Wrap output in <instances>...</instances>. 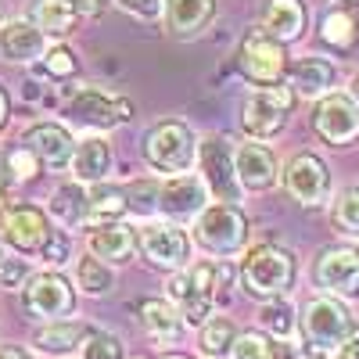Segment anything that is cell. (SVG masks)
<instances>
[{
    "label": "cell",
    "instance_id": "cell-21",
    "mask_svg": "<svg viewBox=\"0 0 359 359\" xmlns=\"http://www.w3.org/2000/svg\"><path fill=\"white\" fill-rule=\"evenodd\" d=\"M165 294H169V302L180 309L184 323L201 327L208 316H212L216 298L194 287V280H191V273H187V266H184V269H176V273H169V280H165Z\"/></svg>",
    "mask_w": 359,
    "mask_h": 359
},
{
    "label": "cell",
    "instance_id": "cell-3",
    "mask_svg": "<svg viewBox=\"0 0 359 359\" xmlns=\"http://www.w3.org/2000/svg\"><path fill=\"white\" fill-rule=\"evenodd\" d=\"M194 155H198L194 130L187 123H180V118H162V123H155L144 133V158L155 172L180 176L194 165Z\"/></svg>",
    "mask_w": 359,
    "mask_h": 359
},
{
    "label": "cell",
    "instance_id": "cell-30",
    "mask_svg": "<svg viewBox=\"0 0 359 359\" xmlns=\"http://www.w3.org/2000/svg\"><path fill=\"white\" fill-rule=\"evenodd\" d=\"M50 216L62 223V230H76L86 226V191L83 184H65L50 198Z\"/></svg>",
    "mask_w": 359,
    "mask_h": 359
},
{
    "label": "cell",
    "instance_id": "cell-47",
    "mask_svg": "<svg viewBox=\"0 0 359 359\" xmlns=\"http://www.w3.org/2000/svg\"><path fill=\"white\" fill-rule=\"evenodd\" d=\"M348 101L359 108V72H355V76H352V83H348Z\"/></svg>",
    "mask_w": 359,
    "mask_h": 359
},
{
    "label": "cell",
    "instance_id": "cell-5",
    "mask_svg": "<svg viewBox=\"0 0 359 359\" xmlns=\"http://www.w3.org/2000/svg\"><path fill=\"white\" fill-rule=\"evenodd\" d=\"M294 108V90L277 83V86H259L255 94L245 101L241 111V130L252 140H273L284 126H287V115Z\"/></svg>",
    "mask_w": 359,
    "mask_h": 359
},
{
    "label": "cell",
    "instance_id": "cell-4",
    "mask_svg": "<svg viewBox=\"0 0 359 359\" xmlns=\"http://www.w3.org/2000/svg\"><path fill=\"white\" fill-rule=\"evenodd\" d=\"M22 309L29 320H69L76 313V287L65 273L43 269L22 284Z\"/></svg>",
    "mask_w": 359,
    "mask_h": 359
},
{
    "label": "cell",
    "instance_id": "cell-8",
    "mask_svg": "<svg viewBox=\"0 0 359 359\" xmlns=\"http://www.w3.org/2000/svg\"><path fill=\"white\" fill-rule=\"evenodd\" d=\"M194 162L201 165V184L216 201H241V184L233 169V144L226 137H205L198 140Z\"/></svg>",
    "mask_w": 359,
    "mask_h": 359
},
{
    "label": "cell",
    "instance_id": "cell-16",
    "mask_svg": "<svg viewBox=\"0 0 359 359\" xmlns=\"http://www.w3.org/2000/svg\"><path fill=\"white\" fill-rule=\"evenodd\" d=\"M22 144L47 169H65L72 162V151H76V140H72V133L62 123H33L22 133Z\"/></svg>",
    "mask_w": 359,
    "mask_h": 359
},
{
    "label": "cell",
    "instance_id": "cell-34",
    "mask_svg": "<svg viewBox=\"0 0 359 359\" xmlns=\"http://www.w3.org/2000/svg\"><path fill=\"white\" fill-rule=\"evenodd\" d=\"M331 216H334V226H338L345 237H359V184L338 191Z\"/></svg>",
    "mask_w": 359,
    "mask_h": 359
},
{
    "label": "cell",
    "instance_id": "cell-37",
    "mask_svg": "<svg viewBox=\"0 0 359 359\" xmlns=\"http://www.w3.org/2000/svg\"><path fill=\"white\" fill-rule=\"evenodd\" d=\"M43 72L50 79H76L79 76V62L69 47H50L43 50Z\"/></svg>",
    "mask_w": 359,
    "mask_h": 359
},
{
    "label": "cell",
    "instance_id": "cell-49",
    "mask_svg": "<svg viewBox=\"0 0 359 359\" xmlns=\"http://www.w3.org/2000/svg\"><path fill=\"white\" fill-rule=\"evenodd\" d=\"M302 359H331V352H320V348H306Z\"/></svg>",
    "mask_w": 359,
    "mask_h": 359
},
{
    "label": "cell",
    "instance_id": "cell-52",
    "mask_svg": "<svg viewBox=\"0 0 359 359\" xmlns=\"http://www.w3.org/2000/svg\"><path fill=\"white\" fill-rule=\"evenodd\" d=\"M133 359H155V355H133Z\"/></svg>",
    "mask_w": 359,
    "mask_h": 359
},
{
    "label": "cell",
    "instance_id": "cell-48",
    "mask_svg": "<svg viewBox=\"0 0 359 359\" xmlns=\"http://www.w3.org/2000/svg\"><path fill=\"white\" fill-rule=\"evenodd\" d=\"M4 123H8V94L0 90V130H4Z\"/></svg>",
    "mask_w": 359,
    "mask_h": 359
},
{
    "label": "cell",
    "instance_id": "cell-41",
    "mask_svg": "<svg viewBox=\"0 0 359 359\" xmlns=\"http://www.w3.org/2000/svg\"><path fill=\"white\" fill-rule=\"evenodd\" d=\"M29 277H33V269H29L25 259H4V266H0V284H4L8 291L22 287Z\"/></svg>",
    "mask_w": 359,
    "mask_h": 359
},
{
    "label": "cell",
    "instance_id": "cell-33",
    "mask_svg": "<svg viewBox=\"0 0 359 359\" xmlns=\"http://www.w3.org/2000/svg\"><path fill=\"white\" fill-rule=\"evenodd\" d=\"M320 36H323V43H331L338 50L352 47V40H355V18L348 11H341V8L327 11L323 22H320Z\"/></svg>",
    "mask_w": 359,
    "mask_h": 359
},
{
    "label": "cell",
    "instance_id": "cell-50",
    "mask_svg": "<svg viewBox=\"0 0 359 359\" xmlns=\"http://www.w3.org/2000/svg\"><path fill=\"white\" fill-rule=\"evenodd\" d=\"M158 359H194V355H187V352H165V355H158Z\"/></svg>",
    "mask_w": 359,
    "mask_h": 359
},
{
    "label": "cell",
    "instance_id": "cell-24",
    "mask_svg": "<svg viewBox=\"0 0 359 359\" xmlns=\"http://www.w3.org/2000/svg\"><path fill=\"white\" fill-rule=\"evenodd\" d=\"M137 313H140L144 331L162 345H172V341H180V334H184V316H180V309L169 302V298H140Z\"/></svg>",
    "mask_w": 359,
    "mask_h": 359
},
{
    "label": "cell",
    "instance_id": "cell-12",
    "mask_svg": "<svg viewBox=\"0 0 359 359\" xmlns=\"http://www.w3.org/2000/svg\"><path fill=\"white\" fill-rule=\"evenodd\" d=\"M280 180H284V191L298 205H306V208L323 205L327 194H331V172H327V162L320 155H313V151H298L284 165Z\"/></svg>",
    "mask_w": 359,
    "mask_h": 359
},
{
    "label": "cell",
    "instance_id": "cell-38",
    "mask_svg": "<svg viewBox=\"0 0 359 359\" xmlns=\"http://www.w3.org/2000/svg\"><path fill=\"white\" fill-rule=\"evenodd\" d=\"M47 266H65L69 262V255H72V241H69V233L65 230H50L47 233V241H43V248L36 252Z\"/></svg>",
    "mask_w": 359,
    "mask_h": 359
},
{
    "label": "cell",
    "instance_id": "cell-32",
    "mask_svg": "<svg viewBox=\"0 0 359 359\" xmlns=\"http://www.w3.org/2000/svg\"><path fill=\"white\" fill-rule=\"evenodd\" d=\"M76 11L65 4V0H40L36 11H33V22L40 33H50V36H65L76 29Z\"/></svg>",
    "mask_w": 359,
    "mask_h": 359
},
{
    "label": "cell",
    "instance_id": "cell-39",
    "mask_svg": "<svg viewBox=\"0 0 359 359\" xmlns=\"http://www.w3.org/2000/svg\"><path fill=\"white\" fill-rule=\"evenodd\" d=\"M126 205L133 212H151L158 208V184H147V180H137V184L126 187Z\"/></svg>",
    "mask_w": 359,
    "mask_h": 359
},
{
    "label": "cell",
    "instance_id": "cell-7",
    "mask_svg": "<svg viewBox=\"0 0 359 359\" xmlns=\"http://www.w3.org/2000/svg\"><path fill=\"white\" fill-rule=\"evenodd\" d=\"M237 69L241 76L255 86H277L287 76V54L284 43H277L273 36H266L262 29L245 33L241 47H237Z\"/></svg>",
    "mask_w": 359,
    "mask_h": 359
},
{
    "label": "cell",
    "instance_id": "cell-44",
    "mask_svg": "<svg viewBox=\"0 0 359 359\" xmlns=\"http://www.w3.org/2000/svg\"><path fill=\"white\" fill-rule=\"evenodd\" d=\"M331 359H359V323H352L348 338L334 348V355H331Z\"/></svg>",
    "mask_w": 359,
    "mask_h": 359
},
{
    "label": "cell",
    "instance_id": "cell-25",
    "mask_svg": "<svg viewBox=\"0 0 359 359\" xmlns=\"http://www.w3.org/2000/svg\"><path fill=\"white\" fill-rule=\"evenodd\" d=\"M126 191H118L115 184H90L86 191V226H97V223H115L123 219L126 212Z\"/></svg>",
    "mask_w": 359,
    "mask_h": 359
},
{
    "label": "cell",
    "instance_id": "cell-23",
    "mask_svg": "<svg viewBox=\"0 0 359 359\" xmlns=\"http://www.w3.org/2000/svg\"><path fill=\"white\" fill-rule=\"evenodd\" d=\"M162 11L172 36H194L216 18V0H162Z\"/></svg>",
    "mask_w": 359,
    "mask_h": 359
},
{
    "label": "cell",
    "instance_id": "cell-31",
    "mask_svg": "<svg viewBox=\"0 0 359 359\" xmlns=\"http://www.w3.org/2000/svg\"><path fill=\"white\" fill-rule=\"evenodd\" d=\"M76 287L83 291V294H90V298H101V294H108L111 287H115V273H111V266L108 262H101L97 255H83L79 262H76Z\"/></svg>",
    "mask_w": 359,
    "mask_h": 359
},
{
    "label": "cell",
    "instance_id": "cell-13",
    "mask_svg": "<svg viewBox=\"0 0 359 359\" xmlns=\"http://www.w3.org/2000/svg\"><path fill=\"white\" fill-rule=\"evenodd\" d=\"M313 130L331 147H345L359 137V108L348 101V94H327L313 108Z\"/></svg>",
    "mask_w": 359,
    "mask_h": 359
},
{
    "label": "cell",
    "instance_id": "cell-18",
    "mask_svg": "<svg viewBox=\"0 0 359 359\" xmlns=\"http://www.w3.org/2000/svg\"><path fill=\"white\" fill-rule=\"evenodd\" d=\"M205 184H201V176H187V172H180V176H169L165 184L158 187V208L169 216V219H194L201 208H205Z\"/></svg>",
    "mask_w": 359,
    "mask_h": 359
},
{
    "label": "cell",
    "instance_id": "cell-1",
    "mask_svg": "<svg viewBox=\"0 0 359 359\" xmlns=\"http://www.w3.org/2000/svg\"><path fill=\"white\" fill-rule=\"evenodd\" d=\"M191 241L212 259H233L248 241V216L241 212V205H233V201L205 205L194 216Z\"/></svg>",
    "mask_w": 359,
    "mask_h": 359
},
{
    "label": "cell",
    "instance_id": "cell-22",
    "mask_svg": "<svg viewBox=\"0 0 359 359\" xmlns=\"http://www.w3.org/2000/svg\"><path fill=\"white\" fill-rule=\"evenodd\" d=\"M309 11L302 0H269V8L262 15V33L273 36L277 43H294L306 33Z\"/></svg>",
    "mask_w": 359,
    "mask_h": 359
},
{
    "label": "cell",
    "instance_id": "cell-14",
    "mask_svg": "<svg viewBox=\"0 0 359 359\" xmlns=\"http://www.w3.org/2000/svg\"><path fill=\"white\" fill-rule=\"evenodd\" d=\"M50 233V223H47V212L36 205H15L4 212V223H0V237L22 255H33L43 248Z\"/></svg>",
    "mask_w": 359,
    "mask_h": 359
},
{
    "label": "cell",
    "instance_id": "cell-20",
    "mask_svg": "<svg viewBox=\"0 0 359 359\" xmlns=\"http://www.w3.org/2000/svg\"><path fill=\"white\" fill-rule=\"evenodd\" d=\"M47 43H43V33L36 29V22L29 18H15V22H4L0 25V57L11 65H29L43 57Z\"/></svg>",
    "mask_w": 359,
    "mask_h": 359
},
{
    "label": "cell",
    "instance_id": "cell-51",
    "mask_svg": "<svg viewBox=\"0 0 359 359\" xmlns=\"http://www.w3.org/2000/svg\"><path fill=\"white\" fill-rule=\"evenodd\" d=\"M4 259H8V255H4V248H0V266H4Z\"/></svg>",
    "mask_w": 359,
    "mask_h": 359
},
{
    "label": "cell",
    "instance_id": "cell-43",
    "mask_svg": "<svg viewBox=\"0 0 359 359\" xmlns=\"http://www.w3.org/2000/svg\"><path fill=\"white\" fill-rule=\"evenodd\" d=\"M65 4H69L76 15L97 18V15H104V11H108V4H111V0H65Z\"/></svg>",
    "mask_w": 359,
    "mask_h": 359
},
{
    "label": "cell",
    "instance_id": "cell-11",
    "mask_svg": "<svg viewBox=\"0 0 359 359\" xmlns=\"http://www.w3.org/2000/svg\"><path fill=\"white\" fill-rule=\"evenodd\" d=\"M137 252L151 266L176 273V269H184L187 259H191V237L176 223H147V226L137 230Z\"/></svg>",
    "mask_w": 359,
    "mask_h": 359
},
{
    "label": "cell",
    "instance_id": "cell-10",
    "mask_svg": "<svg viewBox=\"0 0 359 359\" xmlns=\"http://www.w3.org/2000/svg\"><path fill=\"white\" fill-rule=\"evenodd\" d=\"M313 284L334 298H359V248L352 245L323 248L313 262Z\"/></svg>",
    "mask_w": 359,
    "mask_h": 359
},
{
    "label": "cell",
    "instance_id": "cell-29",
    "mask_svg": "<svg viewBox=\"0 0 359 359\" xmlns=\"http://www.w3.org/2000/svg\"><path fill=\"white\" fill-rule=\"evenodd\" d=\"M233 338H237L233 320H226V316H208V320L201 323V331H198V348H201V355H208V359H230Z\"/></svg>",
    "mask_w": 359,
    "mask_h": 359
},
{
    "label": "cell",
    "instance_id": "cell-27",
    "mask_svg": "<svg viewBox=\"0 0 359 359\" xmlns=\"http://www.w3.org/2000/svg\"><path fill=\"white\" fill-rule=\"evenodd\" d=\"M86 331H90V323H79V320H50L43 331L33 338V345L40 352H47V355H69L72 348L83 345Z\"/></svg>",
    "mask_w": 359,
    "mask_h": 359
},
{
    "label": "cell",
    "instance_id": "cell-2",
    "mask_svg": "<svg viewBox=\"0 0 359 359\" xmlns=\"http://www.w3.org/2000/svg\"><path fill=\"white\" fill-rule=\"evenodd\" d=\"M298 262L280 245H255L241 259V287L255 298H277L294 287Z\"/></svg>",
    "mask_w": 359,
    "mask_h": 359
},
{
    "label": "cell",
    "instance_id": "cell-26",
    "mask_svg": "<svg viewBox=\"0 0 359 359\" xmlns=\"http://www.w3.org/2000/svg\"><path fill=\"white\" fill-rule=\"evenodd\" d=\"M69 165H72L79 184H97V180H104V172L111 165V151H108V144L101 137H86V140L76 144Z\"/></svg>",
    "mask_w": 359,
    "mask_h": 359
},
{
    "label": "cell",
    "instance_id": "cell-46",
    "mask_svg": "<svg viewBox=\"0 0 359 359\" xmlns=\"http://www.w3.org/2000/svg\"><path fill=\"white\" fill-rule=\"evenodd\" d=\"M0 359H33L25 348H18V345H4L0 348Z\"/></svg>",
    "mask_w": 359,
    "mask_h": 359
},
{
    "label": "cell",
    "instance_id": "cell-6",
    "mask_svg": "<svg viewBox=\"0 0 359 359\" xmlns=\"http://www.w3.org/2000/svg\"><path fill=\"white\" fill-rule=\"evenodd\" d=\"M352 313L341 298L334 294H316L306 302V313H302V334H306V345L309 348H320V352H334L348 331H352Z\"/></svg>",
    "mask_w": 359,
    "mask_h": 359
},
{
    "label": "cell",
    "instance_id": "cell-42",
    "mask_svg": "<svg viewBox=\"0 0 359 359\" xmlns=\"http://www.w3.org/2000/svg\"><path fill=\"white\" fill-rule=\"evenodd\" d=\"M115 4L137 18H158L162 15V0H115Z\"/></svg>",
    "mask_w": 359,
    "mask_h": 359
},
{
    "label": "cell",
    "instance_id": "cell-36",
    "mask_svg": "<svg viewBox=\"0 0 359 359\" xmlns=\"http://www.w3.org/2000/svg\"><path fill=\"white\" fill-rule=\"evenodd\" d=\"M269 348H273V338L266 331H237L230 359H269Z\"/></svg>",
    "mask_w": 359,
    "mask_h": 359
},
{
    "label": "cell",
    "instance_id": "cell-15",
    "mask_svg": "<svg viewBox=\"0 0 359 359\" xmlns=\"http://www.w3.org/2000/svg\"><path fill=\"white\" fill-rule=\"evenodd\" d=\"M233 169H237V184L241 191H252V194H262L269 191L280 180V165H277V155L269 151L262 140H248L233 151Z\"/></svg>",
    "mask_w": 359,
    "mask_h": 359
},
{
    "label": "cell",
    "instance_id": "cell-40",
    "mask_svg": "<svg viewBox=\"0 0 359 359\" xmlns=\"http://www.w3.org/2000/svg\"><path fill=\"white\" fill-rule=\"evenodd\" d=\"M4 162H8V169H11V176H15V180H29V176H36V172H40V158H36L33 151H29L25 144H22V147H15V151H11Z\"/></svg>",
    "mask_w": 359,
    "mask_h": 359
},
{
    "label": "cell",
    "instance_id": "cell-45",
    "mask_svg": "<svg viewBox=\"0 0 359 359\" xmlns=\"http://www.w3.org/2000/svg\"><path fill=\"white\" fill-rule=\"evenodd\" d=\"M269 359H302V352H298L294 345H287V341H273V348H269Z\"/></svg>",
    "mask_w": 359,
    "mask_h": 359
},
{
    "label": "cell",
    "instance_id": "cell-28",
    "mask_svg": "<svg viewBox=\"0 0 359 359\" xmlns=\"http://www.w3.org/2000/svg\"><path fill=\"white\" fill-rule=\"evenodd\" d=\"M259 323L262 331L273 338V341H287L298 331V320H294V306L287 302L284 294L277 298H262V309H259Z\"/></svg>",
    "mask_w": 359,
    "mask_h": 359
},
{
    "label": "cell",
    "instance_id": "cell-9",
    "mask_svg": "<svg viewBox=\"0 0 359 359\" xmlns=\"http://www.w3.org/2000/svg\"><path fill=\"white\" fill-rule=\"evenodd\" d=\"M65 111L83 126H94V130H115L133 118V101L130 97H111L97 86H76L69 94Z\"/></svg>",
    "mask_w": 359,
    "mask_h": 359
},
{
    "label": "cell",
    "instance_id": "cell-17",
    "mask_svg": "<svg viewBox=\"0 0 359 359\" xmlns=\"http://www.w3.org/2000/svg\"><path fill=\"white\" fill-rule=\"evenodd\" d=\"M86 252L97 255L108 266H123L137 255V230L126 226L123 219L115 223H97L86 230Z\"/></svg>",
    "mask_w": 359,
    "mask_h": 359
},
{
    "label": "cell",
    "instance_id": "cell-35",
    "mask_svg": "<svg viewBox=\"0 0 359 359\" xmlns=\"http://www.w3.org/2000/svg\"><path fill=\"white\" fill-rule=\"evenodd\" d=\"M79 352H83V359H126L123 341H118L115 334H108V331H101V327H90Z\"/></svg>",
    "mask_w": 359,
    "mask_h": 359
},
{
    "label": "cell",
    "instance_id": "cell-19",
    "mask_svg": "<svg viewBox=\"0 0 359 359\" xmlns=\"http://www.w3.org/2000/svg\"><path fill=\"white\" fill-rule=\"evenodd\" d=\"M287 79H291V90L294 97H327L334 94V83H338V69L327 62V57H316V54H306V57H294L287 62Z\"/></svg>",
    "mask_w": 359,
    "mask_h": 359
}]
</instances>
